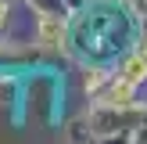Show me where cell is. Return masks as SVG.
<instances>
[{
    "label": "cell",
    "instance_id": "5",
    "mask_svg": "<svg viewBox=\"0 0 147 144\" xmlns=\"http://www.w3.org/2000/svg\"><path fill=\"white\" fill-rule=\"evenodd\" d=\"M140 50H144V54H147V36H144V47H140Z\"/></svg>",
    "mask_w": 147,
    "mask_h": 144
},
{
    "label": "cell",
    "instance_id": "4",
    "mask_svg": "<svg viewBox=\"0 0 147 144\" xmlns=\"http://www.w3.org/2000/svg\"><path fill=\"white\" fill-rule=\"evenodd\" d=\"M100 83H104V72H97V69H93L90 76H86V90H97Z\"/></svg>",
    "mask_w": 147,
    "mask_h": 144
},
{
    "label": "cell",
    "instance_id": "2",
    "mask_svg": "<svg viewBox=\"0 0 147 144\" xmlns=\"http://www.w3.org/2000/svg\"><path fill=\"white\" fill-rule=\"evenodd\" d=\"M133 86H136V83H129L126 76H119V79L111 83V90H108V105H115V108L129 105V101H133Z\"/></svg>",
    "mask_w": 147,
    "mask_h": 144
},
{
    "label": "cell",
    "instance_id": "1",
    "mask_svg": "<svg viewBox=\"0 0 147 144\" xmlns=\"http://www.w3.org/2000/svg\"><path fill=\"white\" fill-rule=\"evenodd\" d=\"M61 40H65V25L47 14V18L40 22V43H43V47H57Z\"/></svg>",
    "mask_w": 147,
    "mask_h": 144
},
{
    "label": "cell",
    "instance_id": "3",
    "mask_svg": "<svg viewBox=\"0 0 147 144\" xmlns=\"http://www.w3.org/2000/svg\"><path fill=\"white\" fill-rule=\"evenodd\" d=\"M119 76H126L129 83H140V79L147 76V54L140 50V54H133V58H126V65H122V72Z\"/></svg>",
    "mask_w": 147,
    "mask_h": 144
}]
</instances>
